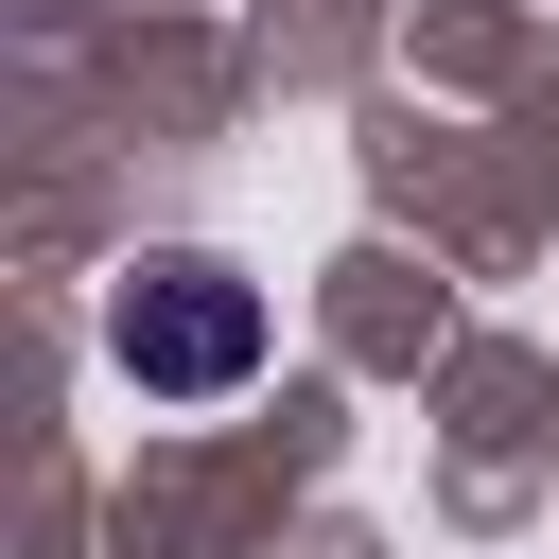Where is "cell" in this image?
<instances>
[{
  "instance_id": "obj_1",
  "label": "cell",
  "mask_w": 559,
  "mask_h": 559,
  "mask_svg": "<svg viewBox=\"0 0 559 559\" xmlns=\"http://www.w3.org/2000/svg\"><path fill=\"white\" fill-rule=\"evenodd\" d=\"M122 367H140L157 402H210V384L262 367V297H245L227 262H157V280L122 297Z\"/></svg>"
}]
</instances>
